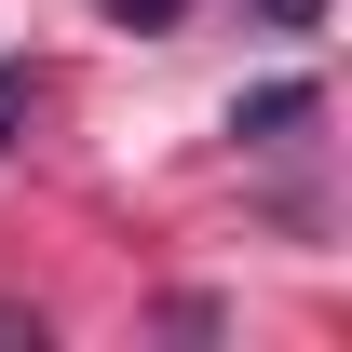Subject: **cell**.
I'll return each mask as SVG.
<instances>
[{
    "label": "cell",
    "instance_id": "obj_3",
    "mask_svg": "<svg viewBox=\"0 0 352 352\" xmlns=\"http://www.w3.org/2000/svg\"><path fill=\"white\" fill-rule=\"evenodd\" d=\"M109 14H122V28H176L190 0H109Z\"/></svg>",
    "mask_w": 352,
    "mask_h": 352
},
{
    "label": "cell",
    "instance_id": "obj_4",
    "mask_svg": "<svg viewBox=\"0 0 352 352\" xmlns=\"http://www.w3.org/2000/svg\"><path fill=\"white\" fill-rule=\"evenodd\" d=\"M14 109H28V68H0V149H14Z\"/></svg>",
    "mask_w": 352,
    "mask_h": 352
},
{
    "label": "cell",
    "instance_id": "obj_2",
    "mask_svg": "<svg viewBox=\"0 0 352 352\" xmlns=\"http://www.w3.org/2000/svg\"><path fill=\"white\" fill-rule=\"evenodd\" d=\"M258 28H325V0H244Z\"/></svg>",
    "mask_w": 352,
    "mask_h": 352
},
{
    "label": "cell",
    "instance_id": "obj_1",
    "mask_svg": "<svg viewBox=\"0 0 352 352\" xmlns=\"http://www.w3.org/2000/svg\"><path fill=\"white\" fill-rule=\"evenodd\" d=\"M298 122H325V95H311V82H258L244 109H230V135H258V149H271V135H298Z\"/></svg>",
    "mask_w": 352,
    "mask_h": 352
}]
</instances>
